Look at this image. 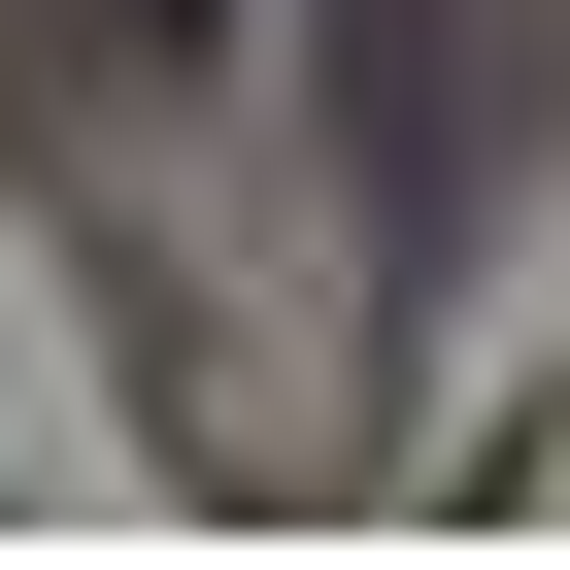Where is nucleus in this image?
<instances>
[{
    "instance_id": "f257e3e1",
    "label": "nucleus",
    "mask_w": 570,
    "mask_h": 570,
    "mask_svg": "<svg viewBox=\"0 0 570 570\" xmlns=\"http://www.w3.org/2000/svg\"><path fill=\"white\" fill-rule=\"evenodd\" d=\"M135 35H202V0H135Z\"/></svg>"
}]
</instances>
